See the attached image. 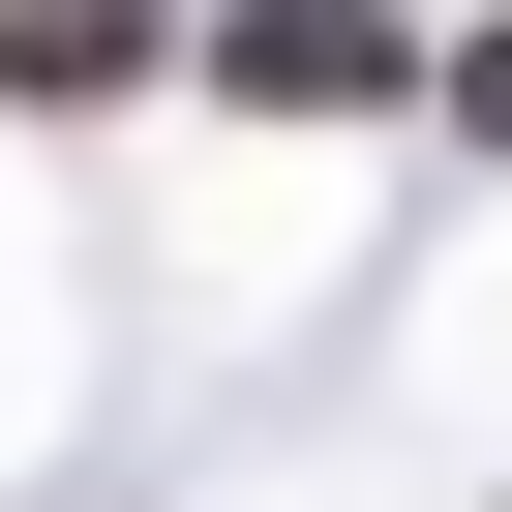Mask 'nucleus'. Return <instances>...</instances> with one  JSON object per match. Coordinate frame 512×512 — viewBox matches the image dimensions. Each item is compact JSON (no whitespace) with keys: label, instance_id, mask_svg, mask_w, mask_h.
<instances>
[{"label":"nucleus","instance_id":"nucleus-1","mask_svg":"<svg viewBox=\"0 0 512 512\" xmlns=\"http://www.w3.org/2000/svg\"><path fill=\"white\" fill-rule=\"evenodd\" d=\"M211 91H241V121H422V91H452V31H392V0H241Z\"/></svg>","mask_w":512,"mask_h":512},{"label":"nucleus","instance_id":"nucleus-2","mask_svg":"<svg viewBox=\"0 0 512 512\" xmlns=\"http://www.w3.org/2000/svg\"><path fill=\"white\" fill-rule=\"evenodd\" d=\"M181 31H151V0H0V121H91V91H151Z\"/></svg>","mask_w":512,"mask_h":512},{"label":"nucleus","instance_id":"nucleus-3","mask_svg":"<svg viewBox=\"0 0 512 512\" xmlns=\"http://www.w3.org/2000/svg\"><path fill=\"white\" fill-rule=\"evenodd\" d=\"M452 121H482V151H512V31H452Z\"/></svg>","mask_w":512,"mask_h":512}]
</instances>
